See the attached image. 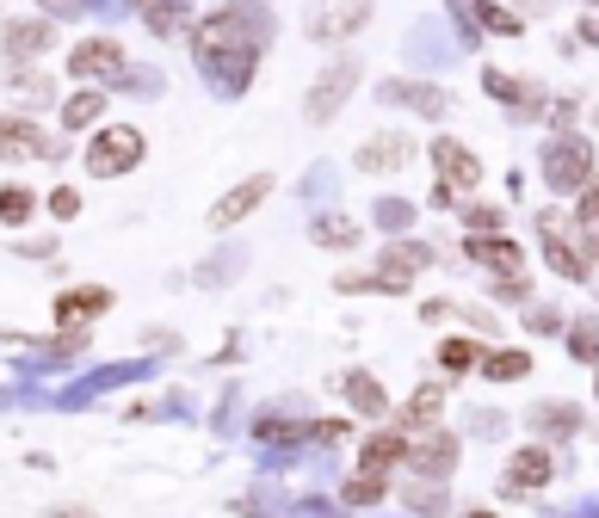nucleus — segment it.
I'll return each mask as SVG.
<instances>
[{"mask_svg":"<svg viewBox=\"0 0 599 518\" xmlns=\"http://www.w3.org/2000/svg\"><path fill=\"white\" fill-rule=\"evenodd\" d=\"M50 216H81V192H75V185H56V192H50Z\"/></svg>","mask_w":599,"mask_h":518,"instance_id":"nucleus-39","label":"nucleus"},{"mask_svg":"<svg viewBox=\"0 0 599 518\" xmlns=\"http://www.w3.org/2000/svg\"><path fill=\"white\" fill-rule=\"evenodd\" d=\"M62 155V142L56 136H44L38 124H25V118H7V155Z\"/></svg>","mask_w":599,"mask_h":518,"instance_id":"nucleus-27","label":"nucleus"},{"mask_svg":"<svg viewBox=\"0 0 599 518\" xmlns=\"http://www.w3.org/2000/svg\"><path fill=\"white\" fill-rule=\"evenodd\" d=\"M346 438V420H315V444H340Z\"/></svg>","mask_w":599,"mask_h":518,"instance_id":"nucleus-44","label":"nucleus"},{"mask_svg":"<svg viewBox=\"0 0 599 518\" xmlns=\"http://www.w3.org/2000/svg\"><path fill=\"white\" fill-rule=\"evenodd\" d=\"M149 155V142H143V130L136 124H105V130H93V142H87V173L93 179H124L136 161Z\"/></svg>","mask_w":599,"mask_h":518,"instance_id":"nucleus-3","label":"nucleus"},{"mask_svg":"<svg viewBox=\"0 0 599 518\" xmlns=\"http://www.w3.org/2000/svg\"><path fill=\"white\" fill-rule=\"evenodd\" d=\"M507 426H513V414H501V407H470V432L488 444V438H507Z\"/></svg>","mask_w":599,"mask_h":518,"instance_id":"nucleus-35","label":"nucleus"},{"mask_svg":"<svg viewBox=\"0 0 599 518\" xmlns=\"http://www.w3.org/2000/svg\"><path fill=\"white\" fill-rule=\"evenodd\" d=\"M371 216L383 222V229H408V222H414V204H408V198H377Z\"/></svg>","mask_w":599,"mask_h":518,"instance_id":"nucleus-37","label":"nucleus"},{"mask_svg":"<svg viewBox=\"0 0 599 518\" xmlns=\"http://www.w3.org/2000/svg\"><path fill=\"white\" fill-rule=\"evenodd\" d=\"M457 13L482 19L495 37H519V31H525V19H519V13H507V7H495V0H457Z\"/></svg>","mask_w":599,"mask_h":518,"instance_id":"nucleus-26","label":"nucleus"},{"mask_svg":"<svg viewBox=\"0 0 599 518\" xmlns=\"http://www.w3.org/2000/svg\"><path fill=\"white\" fill-rule=\"evenodd\" d=\"M581 37H587V44H599V19H587V25H581Z\"/></svg>","mask_w":599,"mask_h":518,"instance_id":"nucleus-47","label":"nucleus"},{"mask_svg":"<svg viewBox=\"0 0 599 518\" xmlns=\"http://www.w3.org/2000/svg\"><path fill=\"white\" fill-rule=\"evenodd\" d=\"M538 173L556 198H581L587 185H593V142L581 136H550L544 142V155H538Z\"/></svg>","mask_w":599,"mask_h":518,"instance_id":"nucleus-2","label":"nucleus"},{"mask_svg":"<svg viewBox=\"0 0 599 518\" xmlns=\"http://www.w3.org/2000/svg\"><path fill=\"white\" fill-rule=\"evenodd\" d=\"M365 19H371V0H346V7H334V13H315L309 37H352Z\"/></svg>","mask_w":599,"mask_h":518,"instance_id":"nucleus-22","label":"nucleus"},{"mask_svg":"<svg viewBox=\"0 0 599 518\" xmlns=\"http://www.w3.org/2000/svg\"><path fill=\"white\" fill-rule=\"evenodd\" d=\"M272 185H278V173H248L241 185H229V192H223L217 204H210V216H204V222H210L217 235H229L241 216H254V210L272 198Z\"/></svg>","mask_w":599,"mask_h":518,"instance_id":"nucleus-7","label":"nucleus"},{"mask_svg":"<svg viewBox=\"0 0 599 518\" xmlns=\"http://www.w3.org/2000/svg\"><path fill=\"white\" fill-rule=\"evenodd\" d=\"M464 518H495V512H488V506H470V512H464Z\"/></svg>","mask_w":599,"mask_h":518,"instance_id":"nucleus-48","label":"nucleus"},{"mask_svg":"<svg viewBox=\"0 0 599 518\" xmlns=\"http://www.w3.org/2000/svg\"><path fill=\"white\" fill-rule=\"evenodd\" d=\"M482 377L488 383H525V377H532V352H525V346H495L482 358Z\"/></svg>","mask_w":599,"mask_h":518,"instance_id":"nucleus-21","label":"nucleus"},{"mask_svg":"<svg viewBox=\"0 0 599 518\" xmlns=\"http://www.w3.org/2000/svg\"><path fill=\"white\" fill-rule=\"evenodd\" d=\"M359 74H365V62H359V56H340L334 68L315 74V87L303 93V124H328V118H340V105L352 99Z\"/></svg>","mask_w":599,"mask_h":518,"instance_id":"nucleus-4","label":"nucleus"},{"mask_svg":"<svg viewBox=\"0 0 599 518\" xmlns=\"http://www.w3.org/2000/svg\"><path fill=\"white\" fill-rule=\"evenodd\" d=\"M569 518H599V506H587V512H569Z\"/></svg>","mask_w":599,"mask_h":518,"instance_id":"nucleus-49","label":"nucleus"},{"mask_svg":"<svg viewBox=\"0 0 599 518\" xmlns=\"http://www.w3.org/2000/svg\"><path fill=\"white\" fill-rule=\"evenodd\" d=\"M482 346L476 340H439V370L445 377H464V370H482Z\"/></svg>","mask_w":599,"mask_h":518,"instance_id":"nucleus-31","label":"nucleus"},{"mask_svg":"<svg viewBox=\"0 0 599 518\" xmlns=\"http://www.w3.org/2000/svg\"><path fill=\"white\" fill-rule=\"evenodd\" d=\"M50 44H56V25L50 19H7V56H13V68H19V56H38Z\"/></svg>","mask_w":599,"mask_h":518,"instance_id":"nucleus-19","label":"nucleus"},{"mask_svg":"<svg viewBox=\"0 0 599 518\" xmlns=\"http://www.w3.org/2000/svg\"><path fill=\"white\" fill-rule=\"evenodd\" d=\"M105 309H112V290H105V284L62 290V296H56V321H62V327H81V321H93V315H105Z\"/></svg>","mask_w":599,"mask_h":518,"instance_id":"nucleus-18","label":"nucleus"},{"mask_svg":"<svg viewBox=\"0 0 599 518\" xmlns=\"http://www.w3.org/2000/svg\"><path fill=\"white\" fill-rule=\"evenodd\" d=\"M303 414V401H285V407H260V420H254V438L260 444H303V438H315V420H297Z\"/></svg>","mask_w":599,"mask_h":518,"instance_id":"nucleus-11","label":"nucleus"},{"mask_svg":"<svg viewBox=\"0 0 599 518\" xmlns=\"http://www.w3.org/2000/svg\"><path fill=\"white\" fill-rule=\"evenodd\" d=\"M433 167H439L445 185H476V179H482V161H476L457 136H439V142H433Z\"/></svg>","mask_w":599,"mask_h":518,"instance_id":"nucleus-17","label":"nucleus"},{"mask_svg":"<svg viewBox=\"0 0 599 518\" xmlns=\"http://www.w3.org/2000/svg\"><path fill=\"white\" fill-rule=\"evenodd\" d=\"M464 229L470 235H501V210L495 204H464Z\"/></svg>","mask_w":599,"mask_h":518,"instance_id":"nucleus-36","label":"nucleus"},{"mask_svg":"<svg viewBox=\"0 0 599 518\" xmlns=\"http://www.w3.org/2000/svg\"><path fill=\"white\" fill-rule=\"evenodd\" d=\"M38 7H44V13H56V19H81V13L93 7V0H38Z\"/></svg>","mask_w":599,"mask_h":518,"instance_id":"nucleus-43","label":"nucleus"},{"mask_svg":"<svg viewBox=\"0 0 599 518\" xmlns=\"http://www.w3.org/2000/svg\"><path fill=\"white\" fill-rule=\"evenodd\" d=\"M581 420H587V414H581L575 401H538L532 414H525V426H532L538 438H550V444H575V438H581Z\"/></svg>","mask_w":599,"mask_h":518,"instance_id":"nucleus-14","label":"nucleus"},{"mask_svg":"<svg viewBox=\"0 0 599 518\" xmlns=\"http://www.w3.org/2000/svg\"><path fill=\"white\" fill-rule=\"evenodd\" d=\"M31 210H38V198H31L25 185L13 179V185H7V222H13V229H25V222H31Z\"/></svg>","mask_w":599,"mask_h":518,"instance_id":"nucleus-38","label":"nucleus"},{"mask_svg":"<svg viewBox=\"0 0 599 518\" xmlns=\"http://www.w3.org/2000/svg\"><path fill=\"white\" fill-rule=\"evenodd\" d=\"M562 346H569L575 364H593V370H599V315H581L569 333H562Z\"/></svg>","mask_w":599,"mask_h":518,"instance_id":"nucleus-29","label":"nucleus"},{"mask_svg":"<svg viewBox=\"0 0 599 518\" xmlns=\"http://www.w3.org/2000/svg\"><path fill=\"white\" fill-rule=\"evenodd\" d=\"M346 401H352V414L359 420H390V389H383L371 370H346Z\"/></svg>","mask_w":599,"mask_h":518,"instance_id":"nucleus-16","label":"nucleus"},{"mask_svg":"<svg viewBox=\"0 0 599 518\" xmlns=\"http://www.w3.org/2000/svg\"><path fill=\"white\" fill-rule=\"evenodd\" d=\"M457 457H464L457 432H451V426H433V432H420V438H414L408 469H414V481H451V475H457Z\"/></svg>","mask_w":599,"mask_h":518,"instance_id":"nucleus-6","label":"nucleus"},{"mask_svg":"<svg viewBox=\"0 0 599 518\" xmlns=\"http://www.w3.org/2000/svg\"><path fill=\"white\" fill-rule=\"evenodd\" d=\"M68 74L75 81H105V87H124V44L118 37H81L75 50H68Z\"/></svg>","mask_w":599,"mask_h":518,"instance_id":"nucleus-5","label":"nucleus"},{"mask_svg":"<svg viewBox=\"0 0 599 518\" xmlns=\"http://www.w3.org/2000/svg\"><path fill=\"white\" fill-rule=\"evenodd\" d=\"M241 259H248L241 247H229V253H210L204 266H198V284H204V290H217V284H235V278H241Z\"/></svg>","mask_w":599,"mask_h":518,"instance_id":"nucleus-32","label":"nucleus"},{"mask_svg":"<svg viewBox=\"0 0 599 518\" xmlns=\"http://www.w3.org/2000/svg\"><path fill=\"white\" fill-rule=\"evenodd\" d=\"M427 266H433V247L427 241H396V247H383V259H377V272H396V278L427 272Z\"/></svg>","mask_w":599,"mask_h":518,"instance_id":"nucleus-24","label":"nucleus"},{"mask_svg":"<svg viewBox=\"0 0 599 518\" xmlns=\"http://www.w3.org/2000/svg\"><path fill=\"white\" fill-rule=\"evenodd\" d=\"M495 296H501V303H525V296H532V278H501Z\"/></svg>","mask_w":599,"mask_h":518,"instance_id":"nucleus-41","label":"nucleus"},{"mask_svg":"<svg viewBox=\"0 0 599 518\" xmlns=\"http://www.w3.org/2000/svg\"><path fill=\"white\" fill-rule=\"evenodd\" d=\"M550 481H556V457L544 451L538 438L519 444V451L507 457V469H501V488L507 494H538V488H550Z\"/></svg>","mask_w":599,"mask_h":518,"instance_id":"nucleus-8","label":"nucleus"},{"mask_svg":"<svg viewBox=\"0 0 599 518\" xmlns=\"http://www.w3.org/2000/svg\"><path fill=\"white\" fill-rule=\"evenodd\" d=\"M50 518H93V512H87V506H56Z\"/></svg>","mask_w":599,"mask_h":518,"instance_id":"nucleus-46","label":"nucleus"},{"mask_svg":"<svg viewBox=\"0 0 599 518\" xmlns=\"http://www.w3.org/2000/svg\"><path fill=\"white\" fill-rule=\"evenodd\" d=\"M359 173H396V167H408L414 161V136L408 130H377L371 142H359Z\"/></svg>","mask_w":599,"mask_h":518,"instance_id":"nucleus-10","label":"nucleus"},{"mask_svg":"<svg viewBox=\"0 0 599 518\" xmlns=\"http://www.w3.org/2000/svg\"><path fill=\"white\" fill-rule=\"evenodd\" d=\"M408 451H414V438L402 426H377L365 444H359V469L365 475H390V469H408Z\"/></svg>","mask_w":599,"mask_h":518,"instance_id":"nucleus-9","label":"nucleus"},{"mask_svg":"<svg viewBox=\"0 0 599 518\" xmlns=\"http://www.w3.org/2000/svg\"><path fill=\"white\" fill-rule=\"evenodd\" d=\"M383 494H390V475H365V469H359V475L340 481V506H346V512H365V506H377Z\"/></svg>","mask_w":599,"mask_h":518,"instance_id":"nucleus-25","label":"nucleus"},{"mask_svg":"<svg viewBox=\"0 0 599 518\" xmlns=\"http://www.w3.org/2000/svg\"><path fill=\"white\" fill-rule=\"evenodd\" d=\"M402 506H408L414 518H445V481H408Z\"/></svg>","mask_w":599,"mask_h":518,"instance_id":"nucleus-30","label":"nucleus"},{"mask_svg":"<svg viewBox=\"0 0 599 518\" xmlns=\"http://www.w3.org/2000/svg\"><path fill=\"white\" fill-rule=\"evenodd\" d=\"M143 25H149L155 37L198 31V25H192V0H149V7H143Z\"/></svg>","mask_w":599,"mask_h":518,"instance_id":"nucleus-20","label":"nucleus"},{"mask_svg":"<svg viewBox=\"0 0 599 518\" xmlns=\"http://www.w3.org/2000/svg\"><path fill=\"white\" fill-rule=\"evenodd\" d=\"M482 87H488V93H495V99H507L513 111H519L525 99H532V93H538V87H525V81H519V74H507V68H488V74H482Z\"/></svg>","mask_w":599,"mask_h":518,"instance_id":"nucleus-34","label":"nucleus"},{"mask_svg":"<svg viewBox=\"0 0 599 518\" xmlns=\"http://www.w3.org/2000/svg\"><path fill=\"white\" fill-rule=\"evenodd\" d=\"M130 7H136V13H143V7H149V0H130Z\"/></svg>","mask_w":599,"mask_h":518,"instance_id":"nucleus-50","label":"nucleus"},{"mask_svg":"<svg viewBox=\"0 0 599 518\" xmlns=\"http://www.w3.org/2000/svg\"><path fill=\"white\" fill-rule=\"evenodd\" d=\"M581 229H593V235H599V179L581 192Z\"/></svg>","mask_w":599,"mask_h":518,"instance_id":"nucleus-40","label":"nucleus"},{"mask_svg":"<svg viewBox=\"0 0 599 518\" xmlns=\"http://www.w3.org/2000/svg\"><path fill=\"white\" fill-rule=\"evenodd\" d=\"M525 327H532V333H556V327H562V309L538 303V309H532V321H525Z\"/></svg>","mask_w":599,"mask_h":518,"instance_id":"nucleus-42","label":"nucleus"},{"mask_svg":"<svg viewBox=\"0 0 599 518\" xmlns=\"http://www.w3.org/2000/svg\"><path fill=\"white\" fill-rule=\"evenodd\" d=\"M544 259H550V266H556L562 278H569V284L593 278V266H587V253H581V247H569V241H562V235H544Z\"/></svg>","mask_w":599,"mask_h":518,"instance_id":"nucleus-28","label":"nucleus"},{"mask_svg":"<svg viewBox=\"0 0 599 518\" xmlns=\"http://www.w3.org/2000/svg\"><path fill=\"white\" fill-rule=\"evenodd\" d=\"M99 111H105V93H99V87H81V93H68V105H62V124L81 136V124H93Z\"/></svg>","mask_w":599,"mask_h":518,"instance_id":"nucleus-33","label":"nucleus"},{"mask_svg":"<svg viewBox=\"0 0 599 518\" xmlns=\"http://www.w3.org/2000/svg\"><path fill=\"white\" fill-rule=\"evenodd\" d=\"M439 407H445V389H439V383H420V389L396 407V420H390V426H402L408 438H420V432H433V426H439Z\"/></svg>","mask_w":599,"mask_h":518,"instance_id":"nucleus-15","label":"nucleus"},{"mask_svg":"<svg viewBox=\"0 0 599 518\" xmlns=\"http://www.w3.org/2000/svg\"><path fill=\"white\" fill-rule=\"evenodd\" d=\"M377 99L383 105H408V111H420V118H445L451 111V93L433 87V81H383Z\"/></svg>","mask_w":599,"mask_h":518,"instance_id":"nucleus-12","label":"nucleus"},{"mask_svg":"<svg viewBox=\"0 0 599 518\" xmlns=\"http://www.w3.org/2000/svg\"><path fill=\"white\" fill-rule=\"evenodd\" d=\"M464 253L476 259L482 272H501V278H519V272H525V247L507 241V235H464Z\"/></svg>","mask_w":599,"mask_h":518,"instance_id":"nucleus-13","label":"nucleus"},{"mask_svg":"<svg viewBox=\"0 0 599 518\" xmlns=\"http://www.w3.org/2000/svg\"><path fill=\"white\" fill-rule=\"evenodd\" d=\"M593 389H599V370H593Z\"/></svg>","mask_w":599,"mask_h":518,"instance_id":"nucleus-51","label":"nucleus"},{"mask_svg":"<svg viewBox=\"0 0 599 518\" xmlns=\"http://www.w3.org/2000/svg\"><path fill=\"white\" fill-rule=\"evenodd\" d=\"M272 44V13L260 7V0H229V7H217L198 31H192V56L198 68L210 74V87L241 99L254 81V62L260 50Z\"/></svg>","mask_w":599,"mask_h":518,"instance_id":"nucleus-1","label":"nucleus"},{"mask_svg":"<svg viewBox=\"0 0 599 518\" xmlns=\"http://www.w3.org/2000/svg\"><path fill=\"white\" fill-rule=\"evenodd\" d=\"M309 241L315 247H334V253H352V247L365 241V229H359V222H346V216H315L309 222Z\"/></svg>","mask_w":599,"mask_h":518,"instance_id":"nucleus-23","label":"nucleus"},{"mask_svg":"<svg viewBox=\"0 0 599 518\" xmlns=\"http://www.w3.org/2000/svg\"><path fill=\"white\" fill-rule=\"evenodd\" d=\"M587 7H593V0H587Z\"/></svg>","mask_w":599,"mask_h":518,"instance_id":"nucleus-52","label":"nucleus"},{"mask_svg":"<svg viewBox=\"0 0 599 518\" xmlns=\"http://www.w3.org/2000/svg\"><path fill=\"white\" fill-rule=\"evenodd\" d=\"M464 321H470V327H482V333H495V327H501V321L488 315V309H464Z\"/></svg>","mask_w":599,"mask_h":518,"instance_id":"nucleus-45","label":"nucleus"}]
</instances>
